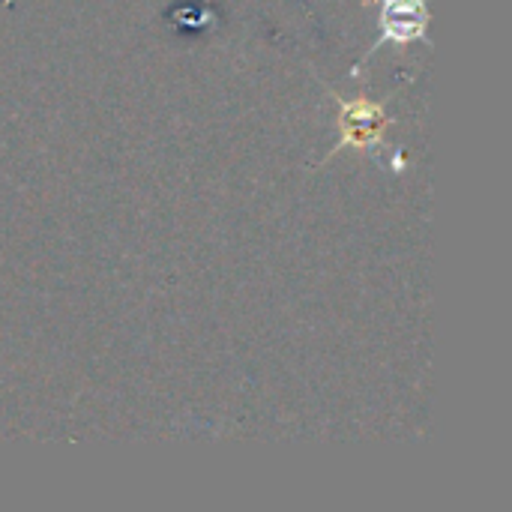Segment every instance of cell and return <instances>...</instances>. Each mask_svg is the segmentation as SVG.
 <instances>
[{"label":"cell","mask_w":512,"mask_h":512,"mask_svg":"<svg viewBox=\"0 0 512 512\" xmlns=\"http://www.w3.org/2000/svg\"><path fill=\"white\" fill-rule=\"evenodd\" d=\"M330 96L336 99L339 105V114H336V129H339V141L336 147L327 153L324 162H330L333 156H339L342 150H354L360 156H378V150L384 147V135L387 129L396 123V117L387 111L393 93L381 102L369 99L366 93L354 96V99H342L336 90H330Z\"/></svg>","instance_id":"obj_1"},{"label":"cell","mask_w":512,"mask_h":512,"mask_svg":"<svg viewBox=\"0 0 512 512\" xmlns=\"http://www.w3.org/2000/svg\"><path fill=\"white\" fill-rule=\"evenodd\" d=\"M375 3H378V39L363 51V57L351 69V78H360L363 66L384 45H393V48H405L411 42L432 45V39H429V21H432L429 0H375Z\"/></svg>","instance_id":"obj_2"}]
</instances>
